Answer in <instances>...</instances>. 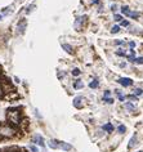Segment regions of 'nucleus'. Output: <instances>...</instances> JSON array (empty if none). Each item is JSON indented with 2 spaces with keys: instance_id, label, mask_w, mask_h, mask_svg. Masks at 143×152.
I'll return each instance as SVG.
<instances>
[{
  "instance_id": "nucleus-1",
  "label": "nucleus",
  "mask_w": 143,
  "mask_h": 152,
  "mask_svg": "<svg viewBox=\"0 0 143 152\" xmlns=\"http://www.w3.org/2000/svg\"><path fill=\"white\" fill-rule=\"evenodd\" d=\"M32 142H35L36 144L39 146H41V147H44V139H43V137H40V135H34L32 137Z\"/></svg>"
},
{
  "instance_id": "nucleus-2",
  "label": "nucleus",
  "mask_w": 143,
  "mask_h": 152,
  "mask_svg": "<svg viewBox=\"0 0 143 152\" xmlns=\"http://www.w3.org/2000/svg\"><path fill=\"white\" fill-rule=\"evenodd\" d=\"M83 101H84L83 97H76L75 99H74V106H75L76 108H83Z\"/></svg>"
},
{
  "instance_id": "nucleus-3",
  "label": "nucleus",
  "mask_w": 143,
  "mask_h": 152,
  "mask_svg": "<svg viewBox=\"0 0 143 152\" xmlns=\"http://www.w3.org/2000/svg\"><path fill=\"white\" fill-rule=\"evenodd\" d=\"M117 81L120 83L123 86H130V85H133V80H130V79H119Z\"/></svg>"
},
{
  "instance_id": "nucleus-4",
  "label": "nucleus",
  "mask_w": 143,
  "mask_h": 152,
  "mask_svg": "<svg viewBox=\"0 0 143 152\" xmlns=\"http://www.w3.org/2000/svg\"><path fill=\"white\" fill-rule=\"evenodd\" d=\"M58 148H62V150H65V151H70L71 148V144H68V143H65V142H59V144H58Z\"/></svg>"
},
{
  "instance_id": "nucleus-5",
  "label": "nucleus",
  "mask_w": 143,
  "mask_h": 152,
  "mask_svg": "<svg viewBox=\"0 0 143 152\" xmlns=\"http://www.w3.org/2000/svg\"><path fill=\"white\" fill-rule=\"evenodd\" d=\"M103 130L107 132V133H112V132H114V125L110 124V123H107V124L103 125Z\"/></svg>"
},
{
  "instance_id": "nucleus-6",
  "label": "nucleus",
  "mask_w": 143,
  "mask_h": 152,
  "mask_svg": "<svg viewBox=\"0 0 143 152\" xmlns=\"http://www.w3.org/2000/svg\"><path fill=\"white\" fill-rule=\"evenodd\" d=\"M84 21H85V17H80V18L76 19V22H75L76 30H80V28H81V25H83V22H84Z\"/></svg>"
},
{
  "instance_id": "nucleus-7",
  "label": "nucleus",
  "mask_w": 143,
  "mask_h": 152,
  "mask_svg": "<svg viewBox=\"0 0 143 152\" xmlns=\"http://www.w3.org/2000/svg\"><path fill=\"white\" fill-rule=\"evenodd\" d=\"M134 146H137V135L134 134V135L132 137V139H130L129 144H128V148H133Z\"/></svg>"
},
{
  "instance_id": "nucleus-8",
  "label": "nucleus",
  "mask_w": 143,
  "mask_h": 152,
  "mask_svg": "<svg viewBox=\"0 0 143 152\" xmlns=\"http://www.w3.org/2000/svg\"><path fill=\"white\" fill-rule=\"evenodd\" d=\"M58 144H59V141H56V139H52V141L49 142V147L53 148V150H57Z\"/></svg>"
},
{
  "instance_id": "nucleus-9",
  "label": "nucleus",
  "mask_w": 143,
  "mask_h": 152,
  "mask_svg": "<svg viewBox=\"0 0 143 152\" xmlns=\"http://www.w3.org/2000/svg\"><path fill=\"white\" fill-rule=\"evenodd\" d=\"M74 88L75 89H83L84 88V83H83L81 80H76V81L74 83Z\"/></svg>"
},
{
  "instance_id": "nucleus-10",
  "label": "nucleus",
  "mask_w": 143,
  "mask_h": 152,
  "mask_svg": "<svg viewBox=\"0 0 143 152\" xmlns=\"http://www.w3.org/2000/svg\"><path fill=\"white\" fill-rule=\"evenodd\" d=\"M126 16H128V17H130V18L137 19V18H139V16H141V14H139L138 12H129V13H128Z\"/></svg>"
},
{
  "instance_id": "nucleus-11",
  "label": "nucleus",
  "mask_w": 143,
  "mask_h": 152,
  "mask_svg": "<svg viewBox=\"0 0 143 152\" xmlns=\"http://www.w3.org/2000/svg\"><path fill=\"white\" fill-rule=\"evenodd\" d=\"M62 48H63V49L66 50L67 53H72V52H74V50H72V47L68 45V44H62Z\"/></svg>"
},
{
  "instance_id": "nucleus-12",
  "label": "nucleus",
  "mask_w": 143,
  "mask_h": 152,
  "mask_svg": "<svg viewBox=\"0 0 143 152\" xmlns=\"http://www.w3.org/2000/svg\"><path fill=\"white\" fill-rule=\"evenodd\" d=\"M125 108L129 110V111H134V110H135V106H134L133 103H125Z\"/></svg>"
},
{
  "instance_id": "nucleus-13",
  "label": "nucleus",
  "mask_w": 143,
  "mask_h": 152,
  "mask_svg": "<svg viewBox=\"0 0 143 152\" xmlns=\"http://www.w3.org/2000/svg\"><path fill=\"white\" fill-rule=\"evenodd\" d=\"M98 85H99V83H98V80H94V81H92L90 84H89V86H90L92 89H95V88H98Z\"/></svg>"
},
{
  "instance_id": "nucleus-14",
  "label": "nucleus",
  "mask_w": 143,
  "mask_h": 152,
  "mask_svg": "<svg viewBox=\"0 0 143 152\" xmlns=\"http://www.w3.org/2000/svg\"><path fill=\"white\" fill-rule=\"evenodd\" d=\"M117 132L120 133V134H124L125 132H126V128H125L124 125H119V128H117Z\"/></svg>"
},
{
  "instance_id": "nucleus-15",
  "label": "nucleus",
  "mask_w": 143,
  "mask_h": 152,
  "mask_svg": "<svg viewBox=\"0 0 143 152\" xmlns=\"http://www.w3.org/2000/svg\"><path fill=\"white\" fill-rule=\"evenodd\" d=\"M119 31H120V26H117V25L114 26V27H112V30H111V32H112V34H117Z\"/></svg>"
},
{
  "instance_id": "nucleus-16",
  "label": "nucleus",
  "mask_w": 143,
  "mask_h": 152,
  "mask_svg": "<svg viewBox=\"0 0 143 152\" xmlns=\"http://www.w3.org/2000/svg\"><path fill=\"white\" fill-rule=\"evenodd\" d=\"M103 101H105V103H108V105H112V103H114V99H112V98L105 97V98H103Z\"/></svg>"
},
{
  "instance_id": "nucleus-17",
  "label": "nucleus",
  "mask_w": 143,
  "mask_h": 152,
  "mask_svg": "<svg viewBox=\"0 0 143 152\" xmlns=\"http://www.w3.org/2000/svg\"><path fill=\"white\" fill-rule=\"evenodd\" d=\"M134 93H135L137 95H142L143 94V90L141 88H137V89H134Z\"/></svg>"
},
{
  "instance_id": "nucleus-18",
  "label": "nucleus",
  "mask_w": 143,
  "mask_h": 152,
  "mask_svg": "<svg viewBox=\"0 0 143 152\" xmlns=\"http://www.w3.org/2000/svg\"><path fill=\"white\" fill-rule=\"evenodd\" d=\"M121 12H123V13L124 14H128V13H129V7H123V8H121Z\"/></svg>"
},
{
  "instance_id": "nucleus-19",
  "label": "nucleus",
  "mask_w": 143,
  "mask_h": 152,
  "mask_svg": "<svg viewBox=\"0 0 143 152\" xmlns=\"http://www.w3.org/2000/svg\"><path fill=\"white\" fill-rule=\"evenodd\" d=\"M134 62H135V63H138V65H142V63H143V57L135 58V59H134Z\"/></svg>"
},
{
  "instance_id": "nucleus-20",
  "label": "nucleus",
  "mask_w": 143,
  "mask_h": 152,
  "mask_svg": "<svg viewBox=\"0 0 143 152\" xmlns=\"http://www.w3.org/2000/svg\"><path fill=\"white\" fill-rule=\"evenodd\" d=\"M80 74H81V71H80V70H77V68H75V70L72 71V75H74V76H79Z\"/></svg>"
},
{
  "instance_id": "nucleus-21",
  "label": "nucleus",
  "mask_w": 143,
  "mask_h": 152,
  "mask_svg": "<svg viewBox=\"0 0 143 152\" xmlns=\"http://www.w3.org/2000/svg\"><path fill=\"white\" fill-rule=\"evenodd\" d=\"M114 19H115V21H123V17H121L120 14H115Z\"/></svg>"
},
{
  "instance_id": "nucleus-22",
  "label": "nucleus",
  "mask_w": 143,
  "mask_h": 152,
  "mask_svg": "<svg viewBox=\"0 0 143 152\" xmlns=\"http://www.w3.org/2000/svg\"><path fill=\"white\" fill-rule=\"evenodd\" d=\"M121 26H124V27H128V26H129V22H128V21H121Z\"/></svg>"
},
{
  "instance_id": "nucleus-23",
  "label": "nucleus",
  "mask_w": 143,
  "mask_h": 152,
  "mask_svg": "<svg viewBox=\"0 0 143 152\" xmlns=\"http://www.w3.org/2000/svg\"><path fill=\"white\" fill-rule=\"evenodd\" d=\"M116 54H117V56H121V57H123V56H125V52H124V50H117V52H116Z\"/></svg>"
},
{
  "instance_id": "nucleus-24",
  "label": "nucleus",
  "mask_w": 143,
  "mask_h": 152,
  "mask_svg": "<svg viewBox=\"0 0 143 152\" xmlns=\"http://www.w3.org/2000/svg\"><path fill=\"white\" fill-rule=\"evenodd\" d=\"M128 98H129L130 101H138V98H137L135 95H129V97H128Z\"/></svg>"
},
{
  "instance_id": "nucleus-25",
  "label": "nucleus",
  "mask_w": 143,
  "mask_h": 152,
  "mask_svg": "<svg viewBox=\"0 0 143 152\" xmlns=\"http://www.w3.org/2000/svg\"><path fill=\"white\" fill-rule=\"evenodd\" d=\"M30 151L31 152H37V148L35 147V146H31V147H30Z\"/></svg>"
},
{
  "instance_id": "nucleus-26",
  "label": "nucleus",
  "mask_w": 143,
  "mask_h": 152,
  "mask_svg": "<svg viewBox=\"0 0 143 152\" xmlns=\"http://www.w3.org/2000/svg\"><path fill=\"white\" fill-rule=\"evenodd\" d=\"M115 44H117V45H124L125 43H124V41H121V40H116Z\"/></svg>"
},
{
  "instance_id": "nucleus-27",
  "label": "nucleus",
  "mask_w": 143,
  "mask_h": 152,
  "mask_svg": "<svg viewBox=\"0 0 143 152\" xmlns=\"http://www.w3.org/2000/svg\"><path fill=\"white\" fill-rule=\"evenodd\" d=\"M129 45H130V48H134V47H135V43H134V41H130Z\"/></svg>"
},
{
  "instance_id": "nucleus-28",
  "label": "nucleus",
  "mask_w": 143,
  "mask_h": 152,
  "mask_svg": "<svg viewBox=\"0 0 143 152\" xmlns=\"http://www.w3.org/2000/svg\"><path fill=\"white\" fill-rule=\"evenodd\" d=\"M110 94H111V92H110V90H106V92H105V97H108Z\"/></svg>"
},
{
  "instance_id": "nucleus-29",
  "label": "nucleus",
  "mask_w": 143,
  "mask_h": 152,
  "mask_svg": "<svg viewBox=\"0 0 143 152\" xmlns=\"http://www.w3.org/2000/svg\"><path fill=\"white\" fill-rule=\"evenodd\" d=\"M101 0H92V4H98Z\"/></svg>"
},
{
  "instance_id": "nucleus-30",
  "label": "nucleus",
  "mask_w": 143,
  "mask_h": 152,
  "mask_svg": "<svg viewBox=\"0 0 143 152\" xmlns=\"http://www.w3.org/2000/svg\"><path fill=\"white\" fill-rule=\"evenodd\" d=\"M111 9H112V10L115 12L116 9H117V5H116V4H114V5H112V8H111Z\"/></svg>"
},
{
  "instance_id": "nucleus-31",
  "label": "nucleus",
  "mask_w": 143,
  "mask_h": 152,
  "mask_svg": "<svg viewBox=\"0 0 143 152\" xmlns=\"http://www.w3.org/2000/svg\"><path fill=\"white\" fill-rule=\"evenodd\" d=\"M138 152H143V151H138Z\"/></svg>"
}]
</instances>
